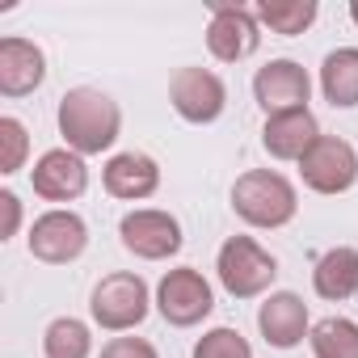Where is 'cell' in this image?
I'll return each mask as SVG.
<instances>
[{
	"instance_id": "obj_1",
	"label": "cell",
	"mask_w": 358,
	"mask_h": 358,
	"mask_svg": "<svg viewBox=\"0 0 358 358\" xmlns=\"http://www.w3.org/2000/svg\"><path fill=\"white\" fill-rule=\"evenodd\" d=\"M55 122H59L64 148H72L80 156H101L122 135V110H118V101L106 89H93V85L68 89L59 97Z\"/></svg>"
},
{
	"instance_id": "obj_2",
	"label": "cell",
	"mask_w": 358,
	"mask_h": 358,
	"mask_svg": "<svg viewBox=\"0 0 358 358\" xmlns=\"http://www.w3.org/2000/svg\"><path fill=\"white\" fill-rule=\"evenodd\" d=\"M232 211L262 232L287 228L299 215V190L278 169H249L232 182Z\"/></svg>"
},
{
	"instance_id": "obj_3",
	"label": "cell",
	"mask_w": 358,
	"mask_h": 358,
	"mask_svg": "<svg viewBox=\"0 0 358 358\" xmlns=\"http://www.w3.org/2000/svg\"><path fill=\"white\" fill-rule=\"evenodd\" d=\"M152 303H156V295L148 291V282H143L135 270H114V274H106V278L93 287V295H89V316H93V324L106 329V333H131V329H139V324L148 320Z\"/></svg>"
},
{
	"instance_id": "obj_4",
	"label": "cell",
	"mask_w": 358,
	"mask_h": 358,
	"mask_svg": "<svg viewBox=\"0 0 358 358\" xmlns=\"http://www.w3.org/2000/svg\"><path fill=\"white\" fill-rule=\"evenodd\" d=\"M215 274L232 299H257V295H270L278 278V257L253 236H228L215 253Z\"/></svg>"
},
{
	"instance_id": "obj_5",
	"label": "cell",
	"mask_w": 358,
	"mask_h": 358,
	"mask_svg": "<svg viewBox=\"0 0 358 358\" xmlns=\"http://www.w3.org/2000/svg\"><path fill=\"white\" fill-rule=\"evenodd\" d=\"M156 312L173 329H194L215 312V291L203 278V270H194V266L164 270V278L156 282Z\"/></svg>"
},
{
	"instance_id": "obj_6",
	"label": "cell",
	"mask_w": 358,
	"mask_h": 358,
	"mask_svg": "<svg viewBox=\"0 0 358 358\" xmlns=\"http://www.w3.org/2000/svg\"><path fill=\"white\" fill-rule=\"evenodd\" d=\"M169 106L190 127H211L228 110V85L211 68H177L169 80Z\"/></svg>"
},
{
	"instance_id": "obj_7",
	"label": "cell",
	"mask_w": 358,
	"mask_h": 358,
	"mask_svg": "<svg viewBox=\"0 0 358 358\" xmlns=\"http://www.w3.org/2000/svg\"><path fill=\"white\" fill-rule=\"evenodd\" d=\"M118 236H122V249L139 262H169L182 253L186 236H182V224L177 215L160 211V207H135L122 215L118 224Z\"/></svg>"
},
{
	"instance_id": "obj_8",
	"label": "cell",
	"mask_w": 358,
	"mask_h": 358,
	"mask_svg": "<svg viewBox=\"0 0 358 358\" xmlns=\"http://www.w3.org/2000/svg\"><path fill=\"white\" fill-rule=\"evenodd\" d=\"M299 177H303V186L312 194H345L354 190L358 182V152L350 139H337V135H320L303 160H299Z\"/></svg>"
},
{
	"instance_id": "obj_9",
	"label": "cell",
	"mask_w": 358,
	"mask_h": 358,
	"mask_svg": "<svg viewBox=\"0 0 358 358\" xmlns=\"http://www.w3.org/2000/svg\"><path fill=\"white\" fill-rule=\"evenodd\" d=\"M30 257H38L43 266H68L89 249V224L72 211V207H51L30 224Z\"/></svg>"
},
{
	"instance_id": "obj_10",
	"label": "cell",
	"mask_w": 358,
	"mask_h": 358,
	"mask_svg": "<svg viewBox=\"0 0 358 358\" xmlns=\"http://www.w3.org/2000/svg\"><path fill=\"white\" fill-rule=\"evenodd\" d=\"M257 47H262L257 9H249V5H211L207 51H211L220 64H241V59L257 55Z\"/></svg>"
},
{
	"instance_id": "obj_11",
	"label": "cell",
	"mask_w": 358,
	"mask_h": 358,
	"mask_svg": "<svg viewBox=\"0 0 358 358\" xmlns=\"http://www.w3.org/2000/svg\"><path fill=\"white\" fill-rule=\"evenodd\" d=\"M253 97H257V106L266 110V118H270V114L308 110V101H312V76H308V68L295 64V59H270V64H262L257 76H253Z\"/></svg>"
},
{
	"instance_id": "obj_12",
	"label": "cell",
	"mask_w": 358,
	"mask_h": 358,
	"mask_svg": "<svg viewBox=\"0 0 358 358\" xmlns=\"http://www.w3.org/2000/svg\"><path fill=\"white\" fill-rule=\"evenodd\" d=\"M30 186L38 199L47 203H76L85 190H89V164L80 152L72 148H51L34 160L30 169Z\"/></svg>"
},
{
	"instance_id": "obj_13",
	"label": "cell",
	"mask_w": 358,
	"mask_h": 358,
	"mask_svg": "<svg viewBox=\"0 0 358 358\" xmlns=\"http://www.w3.org/2000/svg\"><path fill=\"white\" fill-rule=\"evenodd\" d=\"M101 186L110 199H122V203H143L160 190V164L148 156V152H114L106 164H101Z\"/></svg>"
},
{
	"instance_id": "obj_14",
	"label": "cell",
	"mask_w": 358,
	"mask_h": 358,
	"mask_svg": "<svg viewBox=\"0 0 358 358\" xmlns=\"http://www.w3.org/2000/svg\"><path fill=\"white\" fill-rule=\"evenodd\" d=\"M257 329L274 350H295L308 333H312V316L303 295L295 291H270L257 308Z\"/></svg>"
},
{
	"instance_id": "obj_15",
	"label": "cell",
	"mask_w": 358,
	"mask_h": 358,
	"mask_svg": "<svg viewBox=\"0 0 358 358\" xmlns=\"http://www.w3.org/2000/svg\"><path fill=\"white\" fill-rule=\"evenodd\" d=\"M47 80V55L38 43L9 34L0 38V93L5 97H26Z\"/></svg>"
},
{
	"instance_id": "obj_16",
	"label": "cell",
	"mask_w": 358,
	"mask_h": 358,
	"mask_svg": "<svg viewBox=\"0 0 358 358\" xmlns=\"http://www.w3.org/2000/svg\"><path fill=\"white\" fill-rule=\"evenodd\" d=\"M320 139V122L312 110H291V114H270L262 127V148L274 160H303V152Z\"/></svg>"
},
{
	"instance_id": "obj_17",
	"label": "cell",
	"mask_w": 358,
	"mask_h": 358,
	"mask_svg": "<svg viewBox=\"0 0 358 358\" xmlns=\"http://www.w3.org/2000/svg\"><path fill=\"white\" fill-rule=\"evenodd\" d=\"M312 291L329 303H345L358 295V249L354 245H333L316 257L312 266Z\"/></svg>"
},
{
	"instance_id": "obj_18",
	"label": "cell",
	"mask_w": 358,
	"mask_h": 358,
	"mask_svg": "<svg viewBox=\"0 0 358 358\" xmlns=\"http://www.w3.org/2000/svg\"><path fill=\"white\" fill-rule=\"evenodd\" d=\"M320 93L333 110L358 106V47H337L320 64Z\"/></svg>"
},
{
	"instance_id": "obj_19",
	"label": "cell",
	"mask_w": 358,
	"mask_h": 358,
	"mask_svg": "<svg viewBox=\"0 0 358 358\" xmlns=\"http://www.w3.org/2000/svg\"><path fill=\"white\" fill-rule=\"evenodd\" d=\"M316 17H320V5H316V0H262V5H257L262 30L282 34V38L303 34Z\"/></svg>"
},
{
	"instance_id": "obj_20",
	"label": "cell",
	"mask_w": 358,
	"mask_h": 358,
	"mask_svg": "<svg viewBox=\"0 0 358 358\" xmlns=\"http://www.w3.org/2000/svg\"><path fill=\"white\" fill-rule=\"evenodd\" d=\"M47 358H89L93 354V329L80 316H55L43 333Z\"/></svg>"
},
{
	"instance_id": "obj_21",
	"label": "cell",
	"mask_w": 358,
	"mask_h": 358,
	"mask_svg": "<svg viewBox=\"0 0 358 358\" xmlns=\"http://www.w3.org/2000/svg\"><path fill=\"white\" fill-rule=\"evenodd\" d=\"M316 358H358V320L350 316H324L308 333Z\"/></svg>"
},
{
	"instance_id": "obj_22",
	"label": "cell",
	"mask_w": 358,
	"mask_h": 358,
	"mask_svg": "<svg viewBox=\"0 0 358 358\" xmlns=\"http://www.w3.org/2000/svg\"><path fill=\"white\" fill-rule=\"evenodd\" d=\"M190 358H253V345L241 329L232 324H215L207 329L199 341H194V354Z\"/></svg>"
},
{
	"instance_id": "obj_23",
	"label": "cell",
	"mask_w": 358,
	"mask_h": 358,
	"mask_svg": "<svg viewBox=\"0 0 358 358\" xmlns=\"http://www.w3.org/2000/svg\"><path fill=\"white\" fill-rule=\"evenodd\" d=\"M26 160H30V131H26L22 118L5 114L0 118V173L13 177V173L26 169Z\"/></svg>"
},
{
	"instance_id": "obj_24",
	"label": "cell",
	"mask_w": 358,
	"mask_h": 358,
	"mask_svg": "<svg viewBox=\"0 0 358 358\" xmlns=\"http://www.w3.org/2000/svg\"><path fill=\"white\" fill-rule=\"evenodd\" d=\"M101 358H160V350L148 341V337H131V333H118L101 345Z\"/></svg>"
},
{
	"instance_id": "obj_25",
	"label": "cell",
	"mask_w": 358,
	"mask_h": 358,
	"mask_svg": "<svg viewBox=\"0 0 358 358\" xmlns=\"http://www.w3.org/2000/svg\"><path fill=\"white\" fill-rule=\"evenodd\" d=\"M0 211H5V224H0V241H13L22 228V199L13 190H0Z\"/></svg>"
},
{
	"instance_id": "obj_26",
	"label": "cell",
	"mask_w": 358,
	"mask_h": 358,
	"mask_svg": "<svg viewBox=\"0 0 358 358\" xmlns=\"http://www.w3.org/2000/svg\"><path fill=\"white\" fill-rule=\"evenodd\" d=\"M350 22L358 26V0H350Z\"/></svg>"
}]
</instances>
